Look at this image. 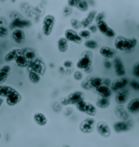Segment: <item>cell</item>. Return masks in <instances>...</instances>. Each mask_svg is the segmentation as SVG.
I'll return each mask as SVG.
<instances>
[{
	"mask_svg": "<svg viewBox=\"0 0 139 147\" xmlns=\"http://www.w3.org/2000/svg\"><path fill=\"white\" fill-rule=\"evenodd\" d=\"M138 39L134 37L125 38L123 36L116 37L114 42V47L115 51L122 52H130L134 51L138 46Z\"/></svg>",
	"mask_w": 139,
	"mask_h": 147,
	"instance_id": "6da1fadb",
	"label": "cell"
},
{
	"mask_svg": "<svg viewBox=\"0 0 139 147\" xmlns=\"http://www.w3.org/2000/svg\"><path fill=\"white\" fill-rule=\"evenodd\" d=\"M93 64V55L91 51H85L79 57L76 63V67L78 70L86 71L89 68H91Z\"/></svg>",
	"mask_w": 139,
	"mask_h": 147,
	"instance_id": "7a4b0ae2",
	"label": "cell"
},
{
	"mask_svg": "<svg viewBox=\"0 0 139 147\" xmlns=\"http://www.w3.org/2000/svg\"><path fill=\"white\" fill-rule=\"evenodd\" d=\"M76 108L78 111L87 115L89 116H94L97 113V108L96 106L91 103L90 102L86 101V99H83L80 101L77 104L75 105Z\"/></svg>",
	"mask_w": 139,
	"mask_h": 147,
	"instance_id": "3957f363",
	"label": "cell"
},
{
	"mask_svg": "<svg viewBox=\"0 0 139 147\" xmlns=\"http://www.w3.org/2000/svg\"><path fill=\"white\" fill-rule=\"evenodd\" d=\"M55 24V17L51 14L46 15L42 23V33L45 37H49L52 33Z\"/></svg>",
	"mask_w": 139,
	"mask_h": 147,
	"instance_id": "277c9868",
	"label": "cell"
},
{
	"mask_svg": "<svg viewBox=\"0 0 139 147\" xmlns=\"http://www.w3.org/2000/svg\"><path fill=\"white\" fill-rule=\"evenodd\" d=\"M83 99H85L84 93L82 91H75L67 95L66 97L63 98L62 99L60 100V104L64 107L70 106V105H76Z\"/></svg>",
	"mask_w": 139,
	"mask_h": 147,
	"instance_id": "5b68a950",
	"label": "cell"
},
{
	"mask_svg": "<svg viewBox=\"0 0 139 147\" xmlns=\"http://www.w3.org/2000/svg\"><path fill=\"white\" fill-rule=\"evenodd\" d=\"M27 70L29 71H34L38 72L41 76H43L44 73L46 72V64L43 62V60L40 58H37L34 60L29 63V66L26 68Z\"/></svg>",
	"mask_w": 139,
	"mask_h": 147,
	"instance_id": "8992f818",
	"label": "cell"
},
{
	"mask_svg": "<svg viewBox=\"0 0 139 147\" xmlns=\"http://www.w3.org/2000/svg\"><path fill=\"white\" fill-rule=\"evenodd\" d=\"M96 25H97L98 30L107 38H112L115 37V30L106 22L105 20L96 22Z\"/></svg>",
	"mask_w": 139,
	"mask_h": 147,
	"instance_id": "52a82bcc",
	"label": "cell"
},
{
	"mask_svg": "<svg viewBox=\"0 0 139 147\" xmlns=\"http://www.w3.org/2000/svg\"><path fill=\"white\" fill-rule=\"evenodd\" d=\"M133 127V123L131 122V120L127 119V120H118L115 121L113 123V130L116 133H123L129 132L131 130V128Z\"/></svg>",
	"mask_w": 139,
	"mask_h": 147,
	"instance_id": "ba28073f",
	"label": "cell"
},
{
	"mask_svg": "<svg viewBox=\"0 0 139 147\" xmlns=\"http://www.w3.org/2000/svg\"><path fill=\"white\" fill-rule=\"evenodd\" d=\"M96 126L95 119L93 117H87L85 119L82 123H80V130L81 132L86 134H90L91 133Z\"/></svg>",
	"mask_w": 139,
	"mask_h": 147,
	"instance_id": "9c48e42d",
	"label": "cell"
},
{
	"mask_svg": "<svg viewBox=\"0 0 139 147\" xmlns=\"http://www.w3.org/2000/svg\"><path fill=\"white\" fill-rule=\"evenodd\" d=\"M112 66L116 76L118 77H124L126 75V69H125L124 63L120 57L115 56L112 60Z\"/></svg>",
	"mask_w": 139,
	"mask_h": 147,
	"instance_id": "30bf717a",
	"label": "cell"
},
{
	"mask_svg": "<svg viewBox=\"0 0 139 147\" xmlns=\"http://www.w3.org/2000/svg\"><path fill=\"white\" fill-rule=\"evenodd\" d=\"M130 84V80L127 77H120L119 79H116L115 81H111L110 88L111 90L114 92H118L120 90H124L126 88V86Z\"/></svg>",
	"mask_w": 139,
	"mask_h": 147,
	"instance_id": "8fae6325",
	"label": "cell"
},
{
	"mask_svg": "<svg viewBox=\"0 0 139 147\" xmlns=\"http://www.w3.org/2000/svg\"><path fill=\"white\" fill-rule=\"evenodd\" d=\"M22 100V95L20 94L19 90H16L14 92H12L11 94L6 98L5 102L10 107H16V105H18Z\"/></svg>",
	"mask_w": 139,
	"mask_h": 147,
	"instance_id": "7c38bea8",
	"label": "cell"
},
{
	"mask_svg": "<svg viewBox=\"0 0 139 147\" xmlns=\"http://www.w3.org/2000/svg\"><path fill=\"white\" fill-rule=\"evenodd\" d=\"M32 26V22L29 20L23 19L21 17H16L11 22L10 27L11 29H25Z\"/></svg>",
	"mask_w": 139,
	"mask_h": 147,
	"instance_id": "4fadbf2b",
	"label": "cell"
},
{
	"mask_svg": "<svg viewBox=\"0 0 139 147\" xmlns=\"http://www.w3.org/2000/svg\"><path fill=\"white\" fill-rule=\"evenodd\" d=\"M64 38L67 39L69 42H73L76 43V44H81L83 41L79 33H77L76 30L72 29H67L64 31Z\"/></svg>",
	"mask_w": 139,
	"mask_h": 147,
	"instance_id": "5bb4252c",
	"label": "cell"
},
{
	"mask_svg": "<svg viewBox=\"0 0 139 147\" xmlns=\"http://www.w3.org/2000/svg\"><path fill=\"white\" fill-rule=\"evenodd\" d=\"M10 37L11 40L16 44H23L25 42L26 35L23 29H14L10 33Z\"/></svg>",
	"mask_w": 139,
	"mask_h": 147,
	"instance_id": "9a60e30c",
	"label": "cell"
},
{
	"mask_svg": "<svg viewBox=\"0 0 139 147\" xmlns=\"http://www.w3.org/2000/svg\"><path fill=\"white\" fill-rule=\"evenodd\" d=\"M96 130L98 133L103 138H109L111 134V130L110 126L108 123H106L104 121H99L96 123Z\"/></svg>",
	"mask_w": 139,
	"mask_h": 147,
	"instance_id": "2e32d148",
	"label": "cell"
},
{
	"mask_svg": "<svg viewBox=\"0 0 139 147\" xmlns=\"http://www.w3.org/2000/svg\"><path fill=\"white\" fill-rule=\"evenodd\" d=\"M12 72V67L9 63H5L0 67V85L4 84Z\"/></svg>",
	"mask_w": 139,
	"mask_h": 147,
	"instance_id": "e0dca14e",
	"label": "cell"
},
{
	"mask_svg": "<svg viewBox=\"0 0 139 147\" xmlns=\"http://www.w3.org/2000/svg\"><path fill=\"white\" fill-rule=\"evenodd\" d=\"M23 54V49L20 47H16L10 50L8 52L4 55V60L7 63H10V62H14V60L18 57L19 55Z\"/></svg>",
	"mask_w": 139,
	"mask_h": 147,
	"instance_id": "ac0fdd59",
	"label": "cell"
},
{
	"mask_svg": "<svg viewBox=\"0 0 139 147\" xmlns=\"http://www.w3.org/2000/svg\"><path fill=\"white\" fill-rule=\"evenodd\" d=\"M99 52L102 57L105 58L107 59H114L115 57V55H116L115 49L107 47V46H103V47H100V49L99 50Z\"/></svg>",
	"mask_w": 139,
	"mask_h": 147,
	"instance_id": "d6986e66",
	"label": "cell"
},
{
	"mask_svg": "<svg viewBox=\"0 0 139 147\" xmlns=\"http://www.w3.org/2000/svg\"><path fill=\"white\" fill-rule=\"evenodd\" d=\"M33 119H34V123L40 127H44L48 123V119L47 115L41 111H36L33 115Z\"/></svg>",
	"mask_w": 139,
	"mask_h": 147,
	"instance_id": "ffe728a7",
	"label": "cell"
},
{
	"mask_svg": "<svg viewBox=\"0 0 139 147\" xmlns=\"http://www.w3.org/2000/svg\"><path fill=\"white\" fill-rule=\"evenodd\" d=\"M129 98V90L124 89V90H120L116 92L115 94V99L116 103L118 105H124L126 103Z\"/></svg>",
	"mask_w": 139,
	"mask_h": 147,
	"instance_id": "44dd1931",
	"label": "cell"
},
{
	"mask_svg": "<svg viewBox=\"0 0 139 147\" xmlns=\"http://www.w3.org/2000/svg\"><path fill=\"white\" fill-rule=\"evenodd\" d=\"M95 92L99 94V97L102 98H110V97L112 94V90H111L110 86H107L105 85H102L99 87L96 88Z\"/></svg>",
	"mask_w": 139,
	"mask_h": 147,
	"instance_id": "7402d4cb",
	"label": "cell"
},
{
	"mask_svg": "<svg viewBox=\"0 0 139 147\" xmlns=\"http://www.w3.org/2000/svg\"><path fill=\"white\" fill-rule=\"evenodd\" d=\"M126 109L130 114H138V113H139V97L131 100L127 104Z\"/></svg>",
	"mask_w": 139,
	"mask_h": 147,
	"instance_id": "603a6c76",
	"label": "cell"
},
{
	"mask_svg": "<svg viewBox=\"0 0 139 147\" xmlns=\"http://www.w3.org/2000/svg\"><path fill=\"white\" fill-rule=\"evenodd\" d=\"M96 16H97L96 11H90L89 14L87 15L86 17L84 18V19L81 21L82 27H83V28H89L90 25H91L92 24L93 21L95 20Z\"/></svg>",
	"mask_w": 139,
	"mask_h": 147,
	"instance_id": "cb8c5ba5",
	"label": "cell"
},
{
	"mask_svg": "<svg viewBox=\"0 0 139 147\" xmlns=\"http://www.w3.org/2000/svg\"><path fill=\"white\" fill-rule=\"evenodd\" d=\"M58 51L60 53H66L69 48V42L64 37H60L57 40Z\"/></svg>",
	"mask_w": 139,
	"mask_h": 147,
	"instance_id": "d4e9b609",
	"label": "cell"
},
{
	"mask_svg": "<svg viewBox=\"0 0 139 147\" xmlns=\"http://www.w3.org/2000/svg\"><path fill=\"white\" fill-rule=\"evenodd\" d=\"M16 90V88L8 86V85H5V84L0 85V98H6Z\"/></svg>",
	"mask_w": 139,
	"mask_h": 147,
	"instance_id": "484cf974",
	"label": "cell"
},
{
	"mask_svg": "<svg viewBox=\"0 0 139 147\" xmlns=\"http://www.w3.org/2000/svg\"><path fill=\"white\" fill-rule=\"evenodd\" d=\"M29 63H30V62L25 58V56H24L23 54L19 55V56L14 60L15 65L17 66L18 67H20V68H27L28 66H29Z\"/></svg>",
	"mask_w": 139,
	"mask_h": 147,
	"instance_id": "4316f807",
	"label": "cell"
},
{
	"mask_svg": "<svg viewBox=\"0 0 139 147\" xmlns=\"http://www.w3.org/2000/svg\"><path fill=\"white\" fill-rule=\"evenodd\" d=\"M27 72H28V78L32 84L38 85L42 81V76L38 74V72L34 71H29V70H27Z\"/></svg>",
	"mask_w": 139,
	"mask_h": 147,
	"instance_id": "83f0119b",
	"label": "cell"
},
{
	"mask_svg": "<svg viewBox=\"0 0 139 147\" xmlns=\"http://www.w3.org/2000/svg\"><path fill=\"white\" fill-rule=\"evenodd\" d=\"M115 113L117 116L120 118L122 120H127L129 119V112L127 109H125L123 105H119L117 106L115 109Z\"/></svg>",
	"mask_w": 139,
	"mask_h": 147,
	"instance_id": "f1b7e54d",
	"label": "cell"
},
{
	"mask_svg": "<svg viewBox=\"0 0 139 147\" xmlns=\"http://www.w3.org/2000/svg\"><path fill=\"white\" fill-rule=\"evenodd\" d=\"M88 82H89L90 86L91 87V89H94V90H95L96 88L103 85V80L100 77L96 76H91L90 78H89Z\"/></svg>",
	"mask_w": 139,
	"mask_h": 147,
	"instance_id": "f546056e",
	"label": "cell"
},
{
	"mask_svg": "<svg viewBox=\"0 0 139 147\" xmlns=\"http://www.w3.org/2000/svg\"><path fill=\"white\" fill-rule=\"evenodd\" d=\"M23 55H24L25 58L29 60V62L33 61L35 59L38 58V55L36 51L32 48H24L23 49Z\"/></svg>",
	"mask_w": 139,
	"mask_h": 147,
	"instance_id": "4dcf8cb0",
	"label": "cell"
},
{
	"mask_svg": "<svg viewBox=\"0 0 139 147\" xmlns=\"http://www.w3.org/2000/svg\"><path fill=\"white\" fill-rule=\"evenodd\" d=\"M111 100L110 98H102L99 97L97 102H96V106L100 108V109H107L110 107Z\"/></svg>",
	"mask_w": 139,
	"mask_h": 147,
	"instance_id": "1f68e13d",
	"label": "cell"
},
{
	"mask_svg": "<svg viewBox=\"0 0 139 147\" xmlns=\"http://www.w3.org/2000/svg\"><path fill=\"white\" fill-rule=\"evenodd\" d=\"M84 45L85 47L90 50V51H93V50H96L97 48L99 47V43L96 40H94V39H88V40H86L85 42H84Z\"/></svg>",
	"mask_w": 139,
	"mask_h": 147,
	"instance_id": "d6a6232c",
	"label": "cell"
},
{
	"mask_svg": "<svg viewBox=\"0 0 139 147\" xmlns=\"http://www.w3.org/2000/svg\"><path fill=\"white\" fill-rule=\"evenodd\" d=\"M76 7L81 11H86L89 9V3L86 0H81Z\"/></svg>",
	"mask_w": 139,
	"mask_h": 147,
	"instance_id": "836d02e7",
	"label": "cell"
},
{
	"mask_svg": "<svg viewBox=\"0 0 139 147\" xmlns=\"http://www.w3.org/2000/svg\"><path fill=\"white\" fill-rule=\"evenodd\" d=\"M79 35H80V37L84 40H88V39H90V37H91V34L92 33H90V31L89 30V29H82V30H80V32H79Z\"/></svg>",
	"mask_w": 139,
	"mask_h": 147,
	"instance_id": "e575fe53",
	"label": "cell"
},
{
	"mask_svg": "<svg viewBox=\"0 0 139 147\" xmlns=\"http://www.w3.org/2000/svg\"><path fill=\"white\" fill-rule=\"evenodd\" d=\"M9 34V29L4 25H0V38H7Z\"/></svg>",
	"mask_w": 139,
	"mask_h": 147,
	"instance_id": "d590c367",
	"label": "cell"
},
{
	"mask_svg": "<svg viewBox=\"0 0 139 147\" xmlns=\"http://www.w3.org/2000/svg\"><path fill=\"white\" fill-rule=\"evenodd\" d=\"M132 74L135 78L139 79V61L136 62L134 64L133 68H132Z\"/></svg>",
	"mask_w": 139,
	"mask_h": 147,
	"instance_id": "8d00e7d4",
	"label": "cell"
},
{
	"mask_svg": "<svg viewBox=\"0 0 139 147\" xmlns=\"http://www.w3.org/2000/svg\"><path fill=\"white\" fill-rule=\"evenodd\" d=\"M71 25L72 27L75 29H79L82 27V24H81V21L78 20L77 19H72L71 20Z\"/></svg>",
	"mask_w": 139,
	"mask_h": 147,
	"instance_id": "74e56055",
	"label": "cell"
},
{
	"mask_svg": "<svg viewBox=\"0 0 139 147\" xmlns=\"http://www.w3.org/2000/svg\"><path fill=\"white\" fill-rule=\"evenodd\" d=\"M73 78L77 81H82V79H83V72H82L81 70H77V71H74V73H73Z\"/></svg>",
	"mask_w": 139,
	"mask_h": 147,
	"instance_id": "f35d334b",
	"label": "cell"
},
{
	"mask_svg": "<svg viewBox=\"0 0 139 147\" xmlns=\"http://www.w3.org/2000/svg\"><path fill=\"white\" fill-rule=\"evenodd\" d=\"M129 85L133 90H136V91H139V81H136V80H133V81H130Z\"/></svg>",
	"mask_w": 139,
	"mask_h": 147,
	"instance_id": "ab89813d",
	"label": "cell"
},
{
	"mask_svg": "<svg viewBox=\"0 0 139 147\" xmlns=\"http://www.w3.org/2000/svg\"><path fill=\"white\" fill-rule=\"evenodd\" d=\"M73 66V62L70 59H66L64 60L63 63V67L65 68V69H68V68H71Z\"/></svg>",
	"mask_w": 139,
	"mask_h": 147,
	"instance_id": "60d3db41",
	"label": "cell"
},
{
	"mask_svg": "<svg viewBox=\"0 0 139 147\" xmlns=\"http://www.w3.org/2000/svg\"><path fill=\"white\" fill-rule=\"evenodd\" d=\"M80 1L81 0H67V6L70 7H76Z\"/></svg>",
	"mask_w": 139,
	"mask_h": 147,
	"instance_id": "b9f144b4",
	"label": "cell"
},
{
	"mask_svg": "<svg viewBox=\"0 0 139 147\" xmlns=\"http://www.w3.org/2000/svg\"><path fill=\"white\" fill-rule=\"evenodd\" d=\"M105 20V15L103 12L97 13V16L95 17V22L100 21V20Z\"/></svg>",
	"mask_w": 139,
	"mask_h": 147,
	"instance_id": "7bdbcfd3",
	"label": "cell"
},
{
	"mask_svg": "<svg viewBox=\"0 0 139 147\" xmlns=\"http://www.w3.org/2000/svg\"><path fill=\"white\" fill-rule=\"evenodd\" d=\"M82 87L84 89V90H92L91 87H90V84H89V82H88V80L82 81Z\"/></svg>",
	"mask_w": 139,
	"mask_h": 147,
	"instance_id": "ee69618b",
	"label": "cell"
},
{
	"mask_svg": "<svg viewBox=\"0 0 139 147\" xmlns=\"http://www.w3.org/2000/svg\"><path fill=\"white\" fill-rule=\"evenodd\" d=\"M103 65H104L106 68L109 69V68H111L112 67V61H110L109 59H106V60H104V62H103Z\"/></svg>",
	"mask_w": 139,
	"mask_h": 147,
	"instance_id": "f6af8a7d",
	"label": "cell"
},
{
	"mask_svg": "<svg viewBox=\"0 0 139 147\" xmlns=\"http://www.w3.org/2000/svg\"><path fill=\"white\" fill-rule=\"evenodd\" d=\"M89 30H90V33H96V32H97V31H98V28H97V25H96V24H92L91 25H90V27H89Z\"/></svg>",
	"mask_w": 139,
	"mask_h": 147,
	"instance_id": "bcb514c9",
	"label": "cell"
},
{
	"mask_svg": "<svg viewBox=\"0 0 139 147\" xmlns=\"http://www.w3.org/2000/svg\"><path fill=\"white\" fill-rule=\"evenodd\" d=\"M58 71H59V72H60V73H64L65 72V68L63 66H59V68H58Z\"/></svg>",
	"mask_w": 139,
	"mask_h": 147,
	"instance_id": "7dc6e473",
	"label": "cell"
},
{
	"mask_svg": "<svg viewBox=\"0 0 139 147\" xmlns=\"http://www.w3.org/2000/svg\"><path fill=\"white\" fill-rule=\"evenodd\" d=\"M3 102H4V101H3V99L0 98V109H1L2 106H3Z\"/></svg>",
	"mask_w": 139,
	"mask_h": 147,
	"instance_id": "c3c4849f",
	"label": "cell"
},
{
	"mask_svg": "<svg viewBox=\"0 0 139 147\" xmlns=\"http://www.w3.org/2000/svg\"><path fill=\"white\" fill-rule=\"evenodd\" d=\"M1 138H2V133H0V140H1Z\"/></svg>",
	"mask_w": 139,
	"mask_h": 147,
	"instance_id": "681fc988",
	"label": "cell"
}]
</instances>
